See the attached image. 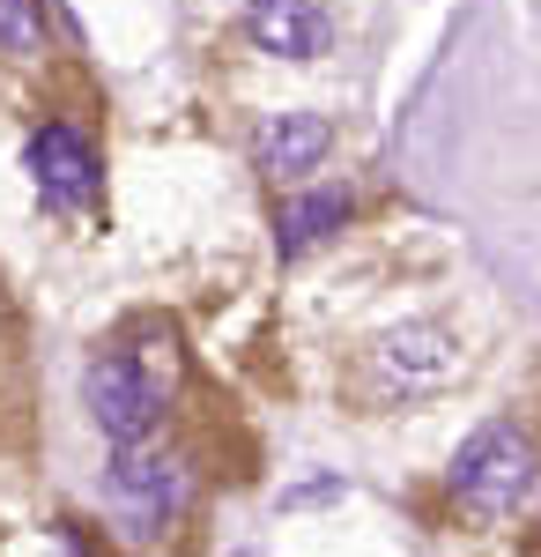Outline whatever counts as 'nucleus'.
<instances>
[{"label":"nucleus","instance_id":"obj_6","mask_svg":"<svg viewBox=\"0 0 541 557\" xmlns=\"http://www.w3.org/2000/svg\"><path fill=\"white\" fill-rule=\"evenodd\" d=\"M246 38L275 60H319L334 45V23L319 0H252L246 8Z\"/></svg>","mask_w":541,"mask_h":557},{"label":"nucleus","instance_id":"obj_2","mask_svg":"<svg viewBox=\"0 0 541 557\" xmlns=\"http://www.w3.org/2000/svg\"><path fill=\"white\" fill-rule=\"evenodd\" d=\"M112 506L134 520V535H164L193 506V469L164 446H126L112 461Z\"/></svg>","mask_w":541,"mask_h":557},{"label":"nucleus","instance_id":"obj_9","mask_svg":"<svg viewBox=\"0 0 541 557\" xmlns=\"http://www.w3.org/2000/svg\"><path fill=\"white\" fill-rule=\"evenodd\" d=\"M0 52L8 60H38L45 52V8L38 0H0Z\"/></svg>","mask_w":541,"mask_h":557},{"label":"nucleus","instance_id":"obj_7","mask_svg":"<svg viewBox=\"0 0 541 557\" xmlns=\"http://www.w3.org/2000/svg\"><path fill=\"white\" fill-rule=\"evenodd\" d=\"M30 172H38L45 201L83 209L89 194H97V149H89L75 127H38L30 134Z\"/></svg>","mask_w":541,"mask_h":557},{"label":"nucleus","instance_id":"obj_8","mask_svg":"<svg viewBox=\"0 0 541 557\" xmlns=\"http://www.w3.org/2000/svg\"><path fill=\"white\" fill-rule=\"evenodd\" d=\"M341 223H349V194H290L282 215H275V246H282V260H297L319 238H334Z\"/></svg>","mask_w":541,"mask_h":557},{"label":"nucleus","instance_id":"obj_10","mask_svg":"<svg viewBox=\"0 0 541 557\" xmlns=\"http://www.w3.org/2000/svg\"><path fill=\"white\" fill-rule=\"evenodd\" d=\"M134 372L156 386V394H171V386H178V343H171V335H141V357H134Z\"/></svg>","mask_w":541,"mask_h":557},{"label":"nucleus","instance_id":"obj_4","mask_svg":"<svg viewBox=\"0 0 541 557\" xmlns=\"http://www.w3.org/2000/svg\"><path fill=\"white\" fill-rule=\"evenodd\" d=\"M83 401L89 417H97V431L112 438V446H149V431H156V417H164V394L134 372V357H97L83 372Z\"/></svg>","mask_w":541,"mask_h":557},{"label":"nucleus","instance_id":"obj_5","mask_svg":"<svg viewBox=\"0 0 541 557\" xmlns=\"http://www.w3.org/2000/svg\"><path fill=\"white\" fill-rule=\"evenodd\" d=\"M334 149V127L319 112H267L252 127V164L275 178V186H297L304 172H319Z\"/></svg>","mask_w":541,"mask_h":557},{"label":"nucleus","instance_id":"obj_1","mask_svg":"<svg viewBox=\"0 0 541 557\" xmlns=\"http://www.w3.org/2000/svg\"><path fill=\"white\" fill-rule=\"evenodd\" d=\"M534 483H541V454H534V438L519 424H482L467 446H460V461H453V498H460V513L467 520H482V528H498V520H512L527 498H534Z\"/></svg>","mask_w":541,"mask_h":557},{"label":"nucleus","instance_id":"obj_3","mask_svg":"<svg viewBox=\"0 0 541 557\" xmlns=\"http://www.w3.org/2000/svg\"><path fill=\"white\" fill-rule=\"evenodd\" d=\"M364 364L386 394H445L460 380V335L430 327V320H408V327H386L364 349Z\"/></svg>","mask_w":541,"mask_h":557},{"label":"nucleus","instance_id":"obj_11","mask_svg":"<svg viewBox=\"0 0 541 557\" xmlns=\"http://www.w3.org/2000/svg\"><path fill=\"white\" fill-rule=\"evenodd\" d=\"M246 8H252V0H246Z\"/></svg>","mask_w":541,"mask_h":557}]
</instances>
